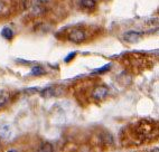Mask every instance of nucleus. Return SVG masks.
Wrapping results in <instances>:
<instances>
[{
	"mask_svg": "<svg viewBox=\"0 0 159 152\" xmlns=\"http://www.w3.org/2000/svg\"><path fill=\"white\" fill-rule=\"evenodd\" d=\"M108 93H109L108 87H105V86H98V87L94 88L92 96H93L95 100H102L108 95Z\"/></svg>",
	"mask_w": 159,
	"mask_h": 152,
	"instance_id": "7ed1b4c3",
	"label": "nucleus"
},
{
	"mask_svg": "<svg viewBox=\"0 0 159 152\" xmlns=\"http://www.w3.org/2000/svg\"><path fill=\"white\" fill-rule=\"evenodd\" d=\"M85 33L82 29H74L68 35V39L71 40V42H75V44H80V42H82L83 40L85 39Z\"/></svg>",
	"mask_w": 159,
	"mask_h": 152,
	"instance_id": "f257e3e1",
	"label": "nucleus"
},
{
	"mask_svg": "<svg viewBox=\"0 0 159 152\" xmlns=\"http://www.w3.org/2000/svg\"><path fill=\"white\" fill-rule=\"evenodd\" d=\"M42 95L45 96V97H49V96H53V95H54V90H53L52 87L46 88V90H44L43 92H42Z\"/></svg>",
	"mask_w": 159,
	"mask_h": 152,
	"instance_id": "9d476101",
	"label": "nucleus"
},
{
	"mask_svg": "<svg viewBox=\"0 0 159 152\" xmlns=\"http://www.w3.org/2000/svg\"><path fill=\"white\" fill-rule=\"evenodd\" d=\"M7 102H8V96L3 95V94H0V109L6 105Z\"/></svg>",
	"mask_w": 159,
	"mask_h": 152,
	"instance_id": "9b49d317",
	"label": "nucleus"
},
{
	"mask_svg": "<svg viewBox=\"0 0 159 152\" xmlns=\"http://www.w3.org/2000/svg\"><path fill=\"white\" fill-rule=\"evenodd\" d=\"M75 55H76V53H75V51H73V53H71V54H68L67 56L65 57V59H64V60H65L66 63L71 62L72 59H73L74 57H75Z\"/></svg>",
	"mask_w": 159,
	"mask_h": 152,
	"instance_id": "f8f14e48",
	"label": "nucleus"
},
{
	"mask_svg": "<svg viewBox=\"0 0 159 152\" xmlns=\"http://www.w3.org/2000/svg\"><path fill=\"white\" fill-rule=\"evenodd\" d=\"M44 73H45L44 69L42 67H39V66H36V67H34L33 69H31V75L39 76V75H43Z\"/></svg>",
	"mask_w": 159,
	"mask_h": 152,
	"instance_id": "1a4fd4ad",
	"label": "nucleus"
},
{
	"mask_svg": "<svg viewBox=\"0 0 159 152\" xmlns=\"http://www.w3.org/2000/svg\"><path fill=\"white\" fill-rule=\"evenodd\" d=\"M11 134V130H10V127L5 124V125H1L0 127V136L2 139H9Z\"/></svg>",
	"mask_w": 159,
	"mask_h": 152,
	"instance_id": "20e7f679",
	"label": "nucleus"
},
{
	"mask_svg": "<svg viewBox=\"0 0 159 152\" xmlns=\"http://www.w3.org/2000/svg\"><path fill=\"white\" fill-rule=\"evenodd\" d=\"M8 152H17V151H16V150H9Z\"/></svg>",
	"mask_w": 159,
	"mask_h": 152,
	"instance_id": "2eb2a0df",
	"label": "nucleus"
},
{
	"mask_svg": "<svg viewBox=\"0 0 159 152\" xmlns=\"http://www.w3.org/2000/svg\"><path fill=\"white\" fill-rule=\"evenodd\" d=\"M81 5L86 9H92L95 7V0H81Z\"/></svg>",
	"mask_w": 159,
	"mask_h": 152,
	"instance_id": "39448f33",
	"label": "nucleus"
},
{
	"mask_svg": "<svg viewBox=\"0 0 159 152\" xmlns=\"http://www.w3.org/2000/svg\"><path fill=\"white\" fill-rule=\"evenodd\" d=\"M151 152H159V149H153L151 150Z\"/></svg>",
	"mask_w": 159,
	"mask_h": 152,
	"instance_id": "4468645a",
	"label": "nucleus"
},
{
	"mask_svg": "<svg viewBox=\"0 0 159 152\" xmlns=\"http://www.w3.org/2000/svg\"><path fill=\"white\" fill-rule=\"evenodd\" d=\"M142 34L141 33H138V31H127L123 34V39L127 42H130V44H134V42H138L141 39Z\"/></svg>",
	"mask_w": 159,
	"mask_h": 152,
	"instance_id": "f03ea898",
	"label": "nucleus"
},
{
	"mask_svg": "<svg viewBox=\"0 0 159 152\" xmlns=\"http://www.w3.org/2000/svg\"><path fill=\"white\" fill-rule=\"evenodd\" d=\"M110 68H111V64H107V65H104V66H102V67L94 69L93 73L94 74H102V73H105V72H108Z\"/></svg>",
	"mask_w": 159,
	"mask_h": 152,
	"instance_id": "6e6552de",
	"label": "nucleus"
},
{
	"mask_svg": "<svg viewBox=\"0 0 159 152\" xmlns=\"http://www.w3.org/2000/svg\"><path fill=\"white\" fill-rule=\"evenodd\" d=\"M3 8H5V7H3V3H2V2H0V12L2 11Z\"/></svg>",
	"mask_w": 159,
	"mask_h": 152,
	"instance_id": "ddd939ff",
	"label": "nucleus"
},
{
	"mask_svg": "<svg viewBox=\"0 0 159 152\" xmlns=\"http://www.w3.org/2000/svg\"><path fill=\"white\" fill-rule=\"evenodd\" d=\"M38 152H53V145L49 142H45V143L42 144Z\"/></svg>",
	"mask_w": 159,
	"mask_h": 152,
	"instance_id": "423d86ee",
	"label": "nucleus"
},
{
	"mask_svg": "<svg viewBox=\"0 0 159 152\" xmlns=\"http://www.w3.org/2000/svg\"><path fill=\"white\" fill-rule=\"evenodd\" d=\"M1 35H2L6 39H11L12 36H14V33H12V30L10 28H8V27H6V28H3L2 31H1Z\"/></svg>",
	"mask_w": 159,
	"mask_h": 152,
	"instance_id": "0eeeda50",
	"label": "nucleus"
}]
</instances>
